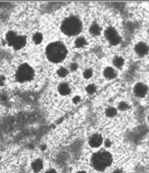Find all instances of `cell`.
Here are the masks:
<instances>
[{
	"label": "cell",
	"mask_w": 149,
	"mask_h": 173,
	"mask_svg": "<svg viewBox=\"0 0 149 173\" xmlns=\"http://www.w3.org/2000/svg\"><path fill=\"white\" fill-rule=\"evenodd\" d=\"M113 65L117 68H121L124 65V59L120 56L116 57L113 59Z\"/></svg>",
	"instance_id": "cell-13"
},
{
	"label": "cell",
	"mask_w": 149,
	"mask_h": 173,
	"mask_svg": "<svg viewBox=\"0 0 149 173\" xmlns=\"http://www.w3.org/2000/svg\"><path fill=\"white\" fill-rule=\"evenodd\" d=\"M86 91L89 94H93L96 91V86L94 85H89L86 87Z\"/></svg>",
	"instance_id": "cell-21"
},
{
	"label": "cell",
	"mask_w": 149,
	"mask_h": 173,
	"mask_svg": "<svg viewBox=\"0 0 149 173\" xmlns=\"http://www.w3.org/2000/svg\"><path fill=\"white\" fill-rule=\"evenodd\" d=\"M148 121H149V115H148Z\"/></svg>",
	"instance_id": "cell-30"
},
{
	"label": "cell",
	"mask_w": 149,
	"mask_h": 173,
	"mask_svg": "<svg viewBox=\"0 0 149 173\" xmlns=\"http://www.w3.org/2000/svg\"><path fill=\"white\" fill-rule=\"evenodd\" d=\"M135 53L139 56H145L149 52V45L145 42H138L134 46Z\"/></svg>",
	"instance_id": "cell-7"
},
{
	"label": "cell",
	"mask_w": 149,
	"mask_h": 173,
	"mask_svg": "<svg viewBox=\"0 0 149 173\" xmlns=\"http://www.w3.org/2000/svg\"><path fill=\"white\" fill-rule=\"evenodd\" d=\"M45 173H57L56 172L54 171V170H53V169H51V170H49V171L46 172Z\"/></svg>",
	"instance_id": "cell-25"
},
{
	"label": "cell",
	"mask_w": 149,
	"mask_h": 173,
	"mask_svg": "<svg viewBox=\"0 0 149 173\" xmlns=\"http://www.w3.org/2000/svg\"><path fill=\"white\" fill-rule=\"evenodd\" d=\"M78 173H86V172H78Z\"/></svg>",
	"instance_id": "cell-29"
},
{
	"label": "cell",
	"mask_w": 149,
	"mask_h": 173,
	"mask_svg": "<svg viewBox=\"0 0 149 173\" xmlns=\"http://www.w3.org/2000/svg\"><path fill=\"white\" fill-rule=\"evenodd\" d=\"M105 144H106V147H110V142L109 141V140H106V142L105 143Z\"/></svg>",
	"instance_id": "cell-26"
},
{
	"label": "cell",
	"mask_w": 149,
	"mask_h": 173,
	"mask_svg": "<svg viewBox=\"0 0 149 173\" xmlns=\"http://www.w3.org/2000/svg\"><path fill=\"white\" fill-rule=\"evenodd\" d=\"M105 36L107 41L113 45H117L120 42V37L114 28H109L105 31Z\"/></svg>",
	"instance_id": "cell-5"
},
{
	"label": "cell",
	"mask_w": 149,
	"mask_h": 173,
	"mask_svg": "<svg viewBox=\"0 0 149 173\" xmlns=\"http://www.w3.org/2000/svg\"><path fill=\"white\" fill-rule=\"evenodd\" d=\"M58 91L62 95H67L70 92V88L66 84H62L58 86Z\"/></svg>",
	"instance_id": "cell-12"
},
{
	"label": "cell",
	"mask_w": 149,
	"mask_h": 173,
	"mask_svg": "<svg viewBox=\"0 0 149 173\" xmlns=\"http://www.w3.org/2000/svg\"><path fill=\"white\" fill-rule=\"evenodd\" d=\"M31 167L34 172H39L42 169V168H43V162L40 159L36 160L35 162L32 163Z\"/></svg>",
	"instance_id": "cell-11"
},
{
	"label": "cell",
	"mask_w": 149,
	"mask_h": 173,
	"mask_svg": "<svg viewBox=\"0 0 149 173\" xmlns=\"http://www.w3.org/2000/svg\"><path fill=\"white\" fill-rule=\"evenodd\" d=\"M82 23L77 17H69L66 19L61 24V30L64 34L68 36L76 35L81 31Z\"/></svg>",
	"instance_id": "cell-3"
},
{
	"label": "cell",
	"mask_w": 149,
	"mask_h": 173,
	"mask_svg": "<svg viewBox=\"0 0 149 173\" xmlns=\"http://www.w3.org/2000/svg\"><path fill=\"white\" fill-rule=\"evenodd\" d=\"M16 37L17 36H16V34H15L14 32L9 31V33L6 34V41L7 42H8V44L10 45H12L13 43V41H15V39H16Z\"/></svg>",
	"instance_id": "cell-14"
},
{
	"label": "cell",
	"mask_w": 149,
	"mask_h": 173,
	"mask_svg": "<svg viewBox=\"0 0 149 173\" xmlns=\"http://www.w3.org/2000/svg\"><path fill=\"white\" fill-rule=\"evenodd\" d=\"M148 87L147 85L143 83H138L134 87V94L139 98H144L148 94Z\"/></svg>",
	"instance_id": "cell-6"
},
{
	"label": "cell",
	"mask_w": 149,
	"mask_h": 173,
	"mask_svg": "<svg viewBox=\"0 0 149 173\" xmlns=\"http://www.w3.org/2000/svg\"><path fill=\"white\" fill-rule=\"evenodd\" d=\"M102 143H103V138H102L100 135H94L89 140V145L92 147H98L101 145Z\"/></svg>",
	"instance_id": "cell-9"
},
{
	"label": "cell",
	"mask_w": 149,
	"mask_h": 173,
	"mask_svg": "<svg viewBox=\"0 0 149 173\" xmlns=\"http://www.w3.org/2000/svg\"><path fill=\"white\" fill-rule=\"evenodd\" d=\"M113 173H122L120 171V170H117V171H115Z\"/></svg>",
	"instance_id": "cell-28"
},
{
	"label": "cell",
	"mask_w": 149,
	"mask_h": 173,
	"mask_svg": "<svg viewBox=\"0 0 149 173\" xmlns=\"http://www.w3.org/2000/svg\"><path fill=\"white\" fill-rule=\"evenodd\" d=\"M118 108H119V110H120V111H126L127 108H128V105L127 104L126 102H120V104H119V105H118Z\"/></svg>",
	"instance_id": "cell-20"
},
{
	"label": "cell",
	"mask_w": 149,
	"mask_h": 173,
	"mask_svg": "<svg viewBox=\"0 0 149 173\" xmlns=\"http://www.w3.org/2000/svg\"><path fill=\"white\" fill-rule=\"evenodd\" d=\"M58 74L60 77H65L67 74H68V69H66L65 68H60L58 69Z\"/></svg>",
	"instance_id": "cell-19"
},
{
	"label": "cell",
	"mask_w": 149,
	"mask_h": 173,
	"mask_svg": "<svg viewBox=\"0 0 149 173\" xmlns=\"http://www.w3.org/2000/svg\"><path fill=\"white\" fill-rule=\"evenodd\" d=\"M116 76H117V73L114 70V69L112 67H107L104 70V77L108 80H112L116 77Z\"/></svg>",
	"instance_id": "cell-10"
},
{
	"label": "cell",
	"mask_w": 149,
	"mask_h": 173,
	"mask_svg": "<svg viewBox=\"0 0 149 173\" xmlns=\"http://www.w3.org/2000/svg\"><path fill=\"white\" fill-rule=\"evenodd\" d=\"M80 101V98H79V97H75V98H74V99H73V101H74V103H78Z\"/></svg>",
	"instance_id": "cell-23"
},
{
	"label": "cell",
	"mask_w": 149,
	"mask_h": 173,
	"mask_svg": "<svg viewBox=\"0 0 149 173\" xmlns=\"http://www.w3.org/2000/svg\"><path fill=\"white\" fill-rule=\"evenodd\" d=\"M148 146H149V142H148Z\"/></svg>",
	"instance_id": "cell-31"
},
{
	"label": "cell",
	"mask_w": 149,
	"mask_h": 173,
	"mask_svg": "<svg viewBox=\"0 0 149 173\" xmlns=\"http://www.w3.org/2000/svg\"><path fill=\"white\" fill-rule=\"evenodd\" d=\"M106 115L109 117H113L117 115V110L114 108H110L106 110Z\"/></svg>",
	"instance_id": "cell-17"
},
{
	"label": "cell",
	"mask_w": 149,
	"mask_h": 173,
	"mask_svg": "<svg viewBox=\"0 0 149 173\" xmlns=\"http://www.w3.org/2000/svg\"><path fill=\"white\" fill-rule=\"evenodd\" d=\"M46 54L50 61L53 62H60L65 58L67 50L62 43L54 42L48 46Z\"/></svg>",
	"instance_id": "cell-1"
},
{
	"label": "cell",
	"mask_w": 149,
	"mask_h": 173,
	"mask_svg": "<svg viewBox=\"0 0 149 173\" xmlns=\"http://www.w3.org/2000/svg\"><path fill=\"white\" fill-rule=\"evenodd\" d=\"M43 40V36H42V34H40V33H37L34 35V41L36 44H39L41 43V41Z\"/></svg>",
	"instance_id": "cell-18"
},
{
	"label": "cell",
	"mask_w": 149,
	"mask_h": 173,
	"mask_svg": "<svg viewBox=\"0 0 149 173\" xmlns=\"http://www.w3.org/2000/svg\"><path fill=\"white\" fill-rule=\"evenodd\" d=\"M90 33L93 35H98L100 34V28L98 24H93L90 28Z\"/></svg>",
	"instance_id": "cell-15"
},
{
	"label": "cell",
	"mask_w": 149,
	"mask_h": 173,
	"mask_svg": "<svg viewBox=\"0 0 149 173\" xmlns=\"http://www.w3.org/2000/svg\"><path fill=\"white\" fill-rule=\"evenodd\" d=\"M92 75H93V73H92V71L90 69H87L84 73V77H85V78H87V79L90 78L92 77Z\"/></svg>",
	"instance_id": "cell-22"
},
{
	"label": "cell",
	"mask_w": 149,
	"mask_h": 173,
	"mask_svg": "<svg viewBox=\"0 0 149 173\" xmlns=\"http://www.w3.org/2000/svg\"><path fill=\"white\" fill-rule=\"evenodd\" d=\"M86 44V41L85 40L84 38H79L75 41V45H76V47H78V48H82V47H83Z\"/></svg>",
	"instance_id": "cell-16"
},
{
	"label": "cell",
	"mask_w": 149,
	"mask_h": 173,
	"mask_svg": "<svg viewBox=\"0 0 149 173\" xmlns=\"http://www.w3.org/2000/svg\"><path fill=\"white\" fill-rule=\"evenodd\" d=\"M76 64H72V66H71V69H72V70H74V69H76Z\"/></svg>",
	"instance_id": "cell-24"
},
{
	"label": "cell",
	"mask_w": 149,
	"mask_h": 173,
	"mask_svg": "<svg viewBox=\"0 0 149 173\" xmlns=\"http://www.w3.org/2000/svg\"><path fill=\"white\" fill-rule=\"evenodd\" d=\"M113 158L112 155L107 151H100L93 156L92 164L96 169L99 171H103L106 167L110 165Z\"/></svg>",
	"instance_id": "cell-2"
},
{
	"label": "cell",
	"mask_w": 149,
	"mask_h": 173,
	"mask_svg": "<svg viewBox=\"0 0 149 173\" xmlns=\"http://www.w3.org/2000/svg\"><path fill=\"white\" fill-rule=\"evenodd\" d=\"M26 45V38L23 36H17L13 41V43L12 46L15 49H20Z\"/></svg>",
	"instance_id": "cell-8"
},
{
	"label": "cell",
	"mask_w": 149,
	"mask_h": 173,
	"mask_svg": "<svg viewBox=\"0 0 149 173\" xmlns=\"http://www.w3.org/2000/svg\"><path fill=\"white\" fill-rule=\"evenodd\" d=\"M4 84V80H2V78H0V86H2Z\"/></svg>",
	"instance_id": "cell-27"
},
{
	"label": "cell",
	"mask_w": 149,
	"mask_h": 173,
	"mask_svg": "<svg viewBox=\"0 0 149 173\" xmlns=\"http://www.w3.org/2000/svg\"><path fill=\"white\" fill-rule=\"evenodd\" d=\"M34 74V69L27 64H23L19 67L16 73V79L20 82H27L33 78Z\"/></svg>",
	"instance_id": "cell-4"
}]
</instances>
